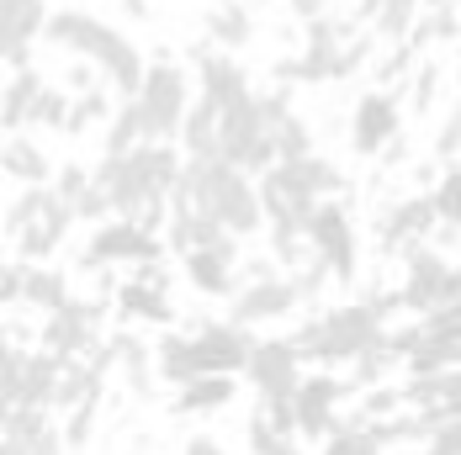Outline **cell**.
Masks as SVG:
<instances>
[{
  "instance_id": "6da1fadb",
  "label": "cell",
  "mask_w": 461,
  "mask_h": 455,
  "mask_svg": "<svg viewBox=\"0 0 461 455\" xmlns=\"http://www.w3.org/2000/svg\"><path fill=\"white\" fill-rule=\"evenodd\" d=\"M181 170H185V154L149 138V143L128 148V154H106L95 165V185H106L112 207L122 218H139V223L159 228L170 223V196L181 185Z\"/></svg>"
},
{
  "instance_id": "7a4b0ae2",
  "label": "cell",
  "mask_w": 461,
  "mask_h": 455,
  "mask_svg": "<svg viewBox=\"0 0 461 455\" xmlns=\"http://www.w3.org/2000/svg\"><path fill=\"white\" fill-rule=\"evenodd\" d=\"M43 38L53 48H64V53H75V58H86V64H95V75L106 85H117V95H139L143 75H149L133 38H122L117 27H106L91 11H53Z\"/></svg>"
},
{
  "instance_id": "3957f363",
  "label": "cell",
  "mask_w": 461,
  "mask_h": 455,
  "mask_svg": "<svg viewBox=\"0 0 461 455\" xmlns=\"http://www.w3.org/2000/svg\"><path fill=\"white\" fill-rule=\"evenodd\" d=\"M181 196H191L202 212H212V218H223V223L239 233V238H249V233H260V228H271V212H266V196H260V181L249 175V170H239L229 159H218V154H202V159H185L181 170V185H176Z\"/></svg>"
},
{
  "instance_id": "277c9868",
  "label": "cell",
  "mask_w": 461,
  "mask_h": 455,
  "mask_svg": "<svg viewBox=\"0 0 461 455\" xmlns=\"http://www.w3.org/2000/svg\"><path fill=\"white\" fill-rule=\"evenodd\" d=\"M393 308H403V297H371V302H356V308H334V313L308 318L292 339L303 344V355H313L323 365L356 361L361 350H371L382 339V318Z\"/></svg>"
},
{
  "instance_id": "5b68a950",
  "label": "cell",
  "mask_w": 461,
  "mask_h": 455,
  "mask_svg": "<svg viewBox=\"0 0 461 455\" xmlns=\"http://www.w3.org/2000/svg\"><path fill=\"white\" fill-rule=\"evenodd\" d=\"M218 159H229L249 175H266L276 165V133H271V117L260 106V95H239L233 106H223V138H218Z\"/></svg>"
},
{
  "instance_id": "8992f818",
  "label": "cell",
  "mask_w": 461,
  "mask_h": 455,
  "mask_svg": "<svg viewBox=\"0 0 461 455\" xmlns=\"http://www.w3.org/2000/svg\"><path fill=\"white\" fill-rule=\"evenodd\" d=\"M139 106H143V128L154 143H176L185 128V112H191V85L176 64H149L139 85Z\"/></svg>"
},
{
  "instance_id": "52a82bcc",
  "label": "cell",
  "mask_w": 461,
  "mask_h": 455,
  "mask_svg": "<svg viewBox=\"0 0 461 455\" xmlns=\"http://www.w3.org/2000/svg\"><path fill=\"white\" fill-rule=\"evenodd\" d=\"M165 254V238H154V228L139 223V218H106L95 223L91 249H86V265H112V260H133V265H149Z\"/></svg>"
},
{
  "instance_id": "ba28073f",
  "label": "cell",
  "mask_w": 461,
  "mask_h": 455,
  "mask_svg": "<svg viewBox=\"0 0 461 455\" xmlns=\"http://www.w3.org/2000/svg\"><path fill=\"white\" fill-rule=\"evenodd\" d=\"M303 233H308L313 254H323V260H329L334 281H350V275H356V228H350V218H345V207H334V201L323 196L319 207L308 212Z\"/></svg>"
},
{
  "instance_id": "9c48e42d",
  "label": "cell",
  "mask_w": 461,
  "mask_h": 455,
  "mask_svg": "<svg viewBox=\"0 0 461 455\" xmlns=\"http://www.w3.org/2000/svg\"><path fill=\"white\" fill-rule=\"evenodd\" d=\"M191 344H196V365L202 370H229V376H239L244 365H249V355H255V334H249V323H207L202 334H191Z\"/></svg>"
},
{
  "instance_id": "30bf717a",
  "label": "cell",
  "mask_w": 461,
  "mask_h": 455,
  "mask_svg": "<svg viewBox=\"0 0 461 455\" xmlns=\"http://www.w3.org/2000/svg\"><path fill=\"white\" fill-rule=\"evenodd\" d=\"M297 302H303V291H297V281L292 275H260V281H244V291H233V313L229 318L239 323H271V318H286V313H297Z\"/></svg>"
},
{
  "instance_id": "8fae6325",
  "label": "cell",
  "mask_w": 461,
  "mask_h": 455,
  "mask_svg": "<svg viewBox=\"0 0 461 455\" xmlns=\"http://www.w3.org/2000/svg\"><path fill=\"white\" fill-rule=\"evenodd\" d=\"M398 95L387 91H371L356 101V112H350V148L361 154V159H371V154H382L393 138H398Z\"/></svg>"
},
{
  "instance_id": "7c38bea8",
  "label": "cell",
  "mask_w": 461,
  "mask_h": 455,
  "mask_svg": "<svg viewBox=\"0 0 461 455\" xmlns=\"http://www.w3.org/2000/svg\"><path fill=\"white\" fill-rule=\"evenodd\" d=\"M48 0H0V38H5V64L27 69L32 58V38L48 32Z\"/></svg>"
},
{
  "instance_id": "4fadbf2b",
  "label": "cell",
  "mask_w": 461,
  "mask_h": 455,
  "mask_svg": "<svg viewBox=\"0 0 461 455\" xmlns=\"http://www.w3.org/2000/svg\"><path fill=\"white\" fill-rule=\"evenodd\" d=\"M446 291H451V265H446V254L440 249H409V275H403V308L409 313H429V308H440L446 302Z\"/></svg>"
},
{
  "instance_id": "5bb4252c",
  "label": "cell",
  "mask_w": 461,
  "mask_h": 455,
  "mask_svg": "<svg viewBox=\"0 0 461 455\" xmlns=\"http://www.w3.org/2000/svg\"><path fill=\"white\" fill-rule=\"evenodd\" d=\"M297 365H303V344L297 339H260L249 365H244V376L255 381V392H292L303 381Z\"/></svg>"
},
{
  "instance_id": "9a60e30c",
  "label": "cell",
  "mask_w": 461,
  "mask_h": 455,
  "mask_svg": "<svg viewBox=\"0 0 461 455\" xmlns=\"http://www.w3.org/2000/svg\"><path fill=\"white\" fill-rule=\"evenodd\" d=\"M339 397H345V381L339 376H308V381H297V434H308V440H319L334 429V408H339Z\"/></svg>"
},
{
  "instance_id": "2e32d148",
  "label": "cell",
  "mask_w": 461,
  "mask_h": 455,
  "mask_svg": "<svg viewBox=\"0 0 461 455\" xmlns=\"http://www.w3.org/2000/svg\"><path fill=\"white\" fill-rule=\"evenodd\" d=\"M191 58H196L202 95H207L212 106H233L239 95H249V75H244V64H239V58H229V48H223V53H212V48H196Z\"/></svg>"
},
{
  "instance_id": "e0dca14e",
  "label": "cell",
  "mask_w": 461,
  "mask_h": 455,
  "mask_svg": "<svg viewBox=\"0 0 461 455\" xmlns=\"http://www.w3.org/2000/svg\"><path fill=\"white\" fill-rule=\"evenodd\" d=\"M233 254L223 249H191L185 254V281H191V291H202V297H233L239 291V275H233Z\"/></svg>"
},
{
  "instance_id": "ac0fdd59",
  "label": "cell",
  "mask_w": 461,
  "mask_h": 455,
  "mask_svg": "<svg viewBox=\"0 0 461 455\" xmlns=\"http://www.w3.org/2000/svg\"><path fill=\"white\" fill-rule=\"evenodd\" d=\"M43 350H53V355H80V350H91V313L75 308V302L53 308L48 323H43Z\"/></svg>"
},
{
  "instance_id": "d6986e66",
  "label": "cell",
  "mask_w": 461,
  "mask_h": 455,
  "mask_svg": "<svg viewBox=\"0 0 461 455\" xmlns=\"http://www.w3.org/2000/svg\"><path fill=\"white\" fill-rule=\"evenodd\" d=\"M440 223V212H435V196H409V201H398L387 218H382V244L387 249H398V244H414L424 228Z\"/></svg>"
},
{
  "instance_id": "ffe728a7",
  "label": "cell",
  "mask_w": 461,
  "mask_h": 455,
  "mask_svg": "<svg viewBox=\"0 0 461 455\" xmlns=\"http://www.w3.org/2000/svg\"><path fill=\"white\" fill-rule=\"evenodd\" d=\"M218 138H223V106H212L207 95L191 101L181 128V154L185 159H202V154H218Z\"/></svg>"
},
{
  "instance_id": "44dd1931",
  "label": "cell",
  "mask_w": 461,
  "mask_h": 455,
  "mask_svg": "<svg viewBox=\"0 0 461 455\" xmlns=\"http://www.w3.org/2000/svg\"><path fill=\"white\" fill-rule=\"evenodd\" d=\"M233 403V376L229 370H202V376H191L181 387V397H176V408L181 413H218Z\"/></svg>"
},
{
  "instance_id": "7402d4cb",
  "label": "cell",
  "mask_w": 461,
  "mask_h": 455,
  "mask_svg": "<svg viewBox=\"0 0 461 455\" xmlns=\"http://www.w3.org/2000/svg\"><path fill=\"white\" fill-rule=\"evenodd\" d=\"M5 175L16 185H48L59 170L48 165V154L38 148V143H27L22 133H11L5 138Z\"/></svg>"
},
{
  "instance_id": "603a6c76",
  "label": "cell",
  "mask_w": 461,
  "mask_h": 455,
  "mask_svg": "<svg viewBox=\"0 0 461 455\" xmlns=\"http://www.w3.org/2000/svg\"><path fill=\"white\" fill-rule=\"evenodd\" d=\"M43 429H48L43 403H11V408H5V451L0 455H32V445H38Z\"/></svg>"
},
{
  "instance_id": "cb8c5ba5",
  "label": "cell",
  "mask_w": 461,
  "mask_h": 455,
  "mask_svg": "<svg viewBox=\"0 0 461 455\" xmlns=\"http://www.w3.org/2000/svg\"><path fill=\"white\" fill-rule=\"evenodd\" d=\"M154 365H159V381H176V387H185L191 376H202L196 344H191L185 334H165V339L154 344Z\"/></svg>"
},
{
  "instance_id": "d4e9b609",
  "label": "cell",
  "mask_w": 461,
  "mask_h": 455,
  "mask_svg": "<svg viewBox=\"0 0 461 455\" xmlns=\"http://www.w3.org/2000/svg\"><path fill=\"white\" fill-rule=\"evenodd\" d=\"M139 143H149L143 106H139V95H122L117 112H112V122H106V154H128V148H139Z\"/></svg>"
},
{
  "instance_id": "484cf974",
  "label": "cell",
  "mask_w": 461,
  "mask_h": 455,
  "mask_svg": "<svg viewBox=\"0 0 461 455\" xmlns=\"http://www.w3.org/2000/svg\"><path fill=\"white\" fill-rule=\"evenodd\" d=\"M43 95V80L32 69H11V91H5V133H22L32 122V106Z\"/></svg>"
},
{
  "instance_id": "4316f807",
  "label": "cell",
  "mask_w": 461,
  "mask_h": 455,
  "mask_svg": "<svg viewBox=\"0 0 461 455\" xmlns=\"http://www.w3.org/2000/svg\"><path fill=\"white\" fill-rule=\"evenodd\" d=\"M112 350H117V370L128 376V387L139 392V397H149V387H154V350H143L139 339H128V334H117L112 339Z\"/></svg>"
},
{
  "instance_id": "83f0119b",
  "label": "cell",
  "mask_w": 461,
  "mask_h": 455,
  "mask_svg": "<svg viewBox=\"0 0 461 455\" xmlns=\"http://www.w3.org/2000/svg\"><path fill=\"white\" fill-rule=\"evenodd\" d=\"M249 32H255V22H249V11H244L239 0H223V5L207 16V38L218 48H229V53L249 43Z\"/></svg>"
},
{
  "instance_id": "f1b7e54d",
  "label": "cell",
  "mask_w": 461,
  "mask_h": 455,
  "mask_svg": "<svg viewBox=\"0 0 461 455\" xmlns=\"http://www.w3.org/2000/svg\"><path fill=\"white\" fill-rule=\"evenodd\" d=\"M27 308H38V313H53V308H64L69 302V281L64 271H27V297H22Z\"/></svg>"
},
{
  "instance_id": "f546056e",
  "label": "cell",
  "mask_w": 461,
  "mask_h": 455,
  "mask_svg": "<svg viewBox=\"0 0 461 455\" xmlns=\"http://www.w3.org/2000/svg\"><path fill=\"white\" fill-rule=\"evenodd\" d=\"M122 308H128V313H139V318H149V323L176 318V308L165 302V291L154 286V275H143L139 286H128V291H122Z\"/></svg>"
},
{
  "instance_id": "4dcf8cb0",
  "label": "cell",
  "mask_w": 461,
  "mask_h": 455,
  "mask_svg": "<svg viewBox=\"0 0 461 455\" xmlns=\"http://www.w3.org/2000/svg\"><path fill=\"white\" fill-rule=\"evenodd\" d=\"M419 5L424 0H376V32L393 38V43H403L419 22Z\"/></svg>"
},
{
  "instance_id": "1f68e13d",
  "label": "cell",
  "mask_w": 461,
  "mask_h": 455,
  "mask_svg": "<svg viewBox=\"0 0 461 455\" xmlns=\"http://www.w3.org/2000/svg\"><path fill=\"white\" fill-rule=\"evenodd\" d=\"M435 212H440V223L446 228H461V159H451L446 165V175L435 181Z\"/></svg>"
},
{
  "instance_id": "d6a6232c",
  "label": "cell",
  "mask_w": 461,
  "mask_h": 455,
  "mask_svg": "<svg viewBox=\"0 0 461 455\" xmlns=\"http://www.w3.org/2000/svg\"><path fill=\"white\" fill-rule=\"evenodd\" d=\"M414 334H419V339H446V344H461V302H440V308H429Z\"/></svg>"
},
{
  "instance_id": "836d02e7",
  "label": "cell",
  "mask_w": 461,
  "mask_h": 455,
  "mask_svg": "<svg viewBox=\"0 0 461 455\" xmlns=\"http://www.w3.org/2000/svg\"><path fill=\"white\" fill-rule=\"evenodd\" d=\"M382 445V429L371 424V429H329V445L323 455H376Z\"/></svg>"
},
{
  "instance_id": "e575fe53",
  "label": "cell",
  "mask_w": 461,
  "mask_h": 455,
  "mask_svg": "<svg viewBox=\"0 0 461 455\" xmlns=\"http://www.w3.org/2000/svg\"><path fill=\"white\" fill-rule=\"evenodd\" d=\"M271 133H276V154H281V159H303V154H313V133H308V122H303V117H292V112L281 117Z\"/></svg>"
},
{
  "instance_id": "d590c367",
  "label": "cell",
  "mask_w": 461,
  "mask_h": 455,
  "mask_svg": "<svg viewBox=\"0 0 461 455\" xmlns=\"http://www.w3.org/2000/svg\"><path fill=\"white\" fill-rule=\"evenodd\" d=\"M69 112H75V101H69L64 91H43V95H38V106H32V128L69 133Z\"/></svg>"
},
{
  "instance_id": "8d00e7d4",
  "label": "cell",
  "mask_w": 461,
  "mask_h": 455,
  "mask_svg": "<svg viewBox=\"0 0 461 455\" xmlns=\"http://www.w3.org/2000/svg\"><path fill=\"white\" fill-rule=\"evenodd\" d=\"M260 413L276 424L281 434H297V387L292 392H260Z\"/></svg>"
},
{
  "instance_id": "74e56055",
  "label": "cell",
  "mask_w": 461,
  "mask_h": 455,
  "mask_svg": "<svg viewBox=\"0 0 461 455\" xmlns=\"http://www.w3.org/2000/svg\"><path fill=\"white\" fill-rule=\"evenodd\" d=\"M91 122H112V101L106 91H86L75 101V112H69V133H86Z\"/></svg>"
},
{
  "instance_id": "f35d334b",
  "label": "cell",
  "mask_w": 461,
  "mask_h": 455,
  "mask_svg": "<svg viewBox=\"0 0 461 455\" xmlns=\"http://www.w3.org/2000/svg\"><path fill=\"white\" fill-rule=\"evenodd\" d=\"M91 181H95V170H86V165H64V170L53 175V191H59V196L75 207V196H80V191H86Z\"/></svg>"
},
{
  "instance_id": "ab89813d",
  "label": "cell",
  "mask_w": 461,
  "mask_h": 455,
  "mask_svg": "<svg viewBox=\"0 0 461 455\" xmlns=\"http://www.w3.org/2000/svg\"><path fill=\"white\" fill-rule=\"evenodd\" d=\"M91 424H95V397H86V403H75V408H69L64 440H69V445H86V440H91Z\"/></svg>"
},
{
  "instance_id": "60d3db41",
  "label": "cell",
  "mask_w": 461,
  "mask_h": 455,
  "mask_svg": "<svg viewBox=\"0 0 461 455\" xmlns=\"http://www.w3.org/2000/svg\"><path fill=\"white\" fill-rule=\"evenodd\" d=\"M435 159H446V165H451V159H461V112L440 122V138H435Z\"/></svg>"
},
{
  "instance_id": "b9f144b4",
  "label": "cell",
  "mask_w": 461,
  "mask_h": 455,
  "mask_svg": "<svg viewBox=\"0 0 461 455\" xmlns=\"http://www.w3.org/2000/svg\"><path fill=\"white\" fill-rule=\"evenodd\" d=\"M0 291H5V302L16 308V302L27 297V265H5V275H0Z\"/></svg>"
},
{
  "instance_id": "7bdbcfd3",
  "label": "cell",
  "mask_w": 461,
  "mask_h": 455,
  "mask_svg": "<svg viewBox=\"0 0 461 455\" xmlns=\"http://www.w3.org/2000/svg\"><path fill=\"white\" fill-rule=\"evenodd\" d=\"M32 455H69V440H64V434H53V429H43V434H38V445H32Z\"/></svg>"
},
{
  "instance_id": "ee69618b",
  "label": "cell",
  "mask_w": 461,
  "mask_h": 455,
  "mask_svg": "<svg viewBox=\"0 0 461 455\" xmlns=\"http://www.w3.org/2000/svg\"><path fill=\"white\" fill-rule=\"evenodd\" d=\"M181 455H229L218 440H207V434H196V440H185V451Z\"/></svg>"
},
{
  "instance_id": "f6af8a7d",
  "label": "cell",
  "mask_w": 461,
  "mask_h": 455,
  "mask_svg": "<svg viewBox=\"0 0 461 455\" xmlns=\"http://www.w3.org/2000/svg\"><path fill=\"white\" fill-rule=\"evenodd\" d=\"M429 95H435V69H424L414 85V106H429Z\"/></svg>"
},
{
  "instance_id": "bcb514c9",
  "label": "cell",
  "mask_w": 461,
  "mask_h": 455,
  "mask_svg": "<svg viewBox=\"0 0 461 455\" xmlns=\"http://www.w3.org/2000/svg\"><path fill=\"white\" fill-rule=\"evenodd\" d=\"M292 16L313 22V16H323V0H292Z\"/></svg>"
},
{
  "instance_id": "7dc6e473",
  "label": "cell",
  "mask_w": 461,
  "mask_h": 455,
  "mask_svg": "<svg viewBox=\"0 0 461 455\" xmlns=\"http://www.w3.org/2000/svg\"><path fill=\"white\" fill-rule=\"evenodd\" d=\"M244 271H249V281H260V275H276V260H249Z\"/></svg>"
},
{
  "instance_id": "c3c4849f",
  "label": "cell",
  "mask_w": 461,
  "mask_h": 455,
  "mask_svg": "<svg viewBox=\"0 0 461 455\" xmlns=\"http://www.w3.org/2000/svg\"><path fill=\"white\" fill-rule=\"evenodd\" d=\"M122 11L128 16H149V0H122Z\"/></svg>"
},
{
  "instance_id": "681fc988",
  "label": "cell",
  "mask_w": 461,
  "mask_h": 455,
  "mask_svg": "<svg viewBox=\"0 0 461 455\" xmlns=\"http://www.w3.org/2000/svg\"><path fill=\"white\" fill-rule=\"evenodd\" d=\"M366 5H371V11H376V0H366Z\"/></svg>"
},
{
  "instance_id": "f907efd6",
  "label": "cell",
  "mask_w": 461,
  "mask_h": 455,
  "mask_svg": "<svg viewBox=\"0 0 461 455\" xmlns=\"http://www.w3.org/2000/svg\"><path fill=\"white\" fill-rule=\"evenodd\" d=\"M456 11H461V0H456Z\"/></svg>"
}]
</instances>
